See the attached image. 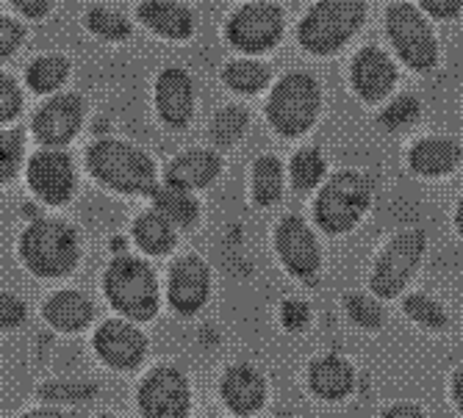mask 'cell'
<instances>
[{
    "mask_svg": "<svg viewBox=\"0 0 463 418\" xmlns=\"http://www.w3.org/2000/svg\"><path fill=\"white\" fill-rule=\"evenodd\" d=\"M87 166L103 186L122 194H153L156 163L150 155L128 142L100 139L87 150Z\"/></svg>",
    "mask_w": 463,
    "mask_h": 418,
    "instance_id": "cell-1",
    "label": "cell"
},
{
    "mask_svg": "<svg viewBox=\"0 0 463 418\" xmlns=\"http://www.w3.org/2000/svg\"><path fill=\"white\" fill-rule=\"evenodd\" d=\"M80 255L78 233L59 219H36L20 236V258L36 277L56 280L75 269Z\"/></svg>",
    "mask_w": 463,
    "mask_h": 418,
    "instance_id": "cell-2",
    "label": "cell"
},
{
    "mask_svg": "<svg viewBox=\"0 0 463 418\" xmlns=\"http://www.w3.org/2000/svg\"><path fill=\"white\" fill-rule=\"evenodd\" d=\"M103 291L109 305L128 321H150L158 313V280L142 258H114L106 269Z\"/></svg>",
    "mask_w": 463,
    "mask_h": 418,
    "instance_id": "cell-3",
    "label": "cell"
},
{
    "mask_svg": "<svg viewBox=\"0 0 463 418\" xmlns=\"http://www.w3.org/2000/svg\"><path fill=\"white\" fill-rule=\"evenodd\" d=\"M366 0H319L300 23V45L311 53H333L361 28Z\"/></svg>",
    "mask_w": 463,
    "mask_h": 418,
    "instance_id": "cell-4",
    "label": "cell"
},
{
    "mask_svg": "<svg viewBox=\"0 0 463 418\" xmlns=\"http://www.w3.org/2000/svg\"><path fill=\"white\" fill-rule=\"evenodd\" d=\"M319 103H322L319 83L306 72H291L280 78L278 87L272 89L267 116L280 136L291 139L311 128L319 114Z\"/></svg>",
    "mask_w": 463,
    "mask_h": 418,
    "instance_id": "cell-5",
    "label": "cell"
},
{
    "mask_svg": "<svg viewBox=\"0 0 463 418\" xmlns=\"http://www.w3.org/2000/svg\"><path fill=\"white\" fill-rule=\"evenodd\" d=\"M372 200V183L361 172H339L319 191L314 214L325 233H347L358 225Z\"/></svg>",
    "mask_w": 463,
    "mask_h": 418,
    "instance_id": "cell-6",
    "label": "cell"
},
{
    "mask_svg": "<svg viewBox=\"0 0 463 418\" xmlns=\"http://www.w3.org/2000/svg\"><path fill=\"white\" fill-rule=\"evenodd\" d=\"M428 238L422 230H405L400 236H394L383 255L377 258L374 272H372V291L383 300H394L400 291L408 285V280L413 277V272L422 264Z\"/></svg>",
    "mask_w": 463,
    "mask_h": 418,
    "instance_id": "cell-7",
    "label": "cell"
},
{
    "mask_svg": "<svg viewBox=\"0 0 463 418\" xmlns=\"http://www.w3.org/2000/svg\"><path fill=\"white\" fill-rule=\"evenodd\" d=\"M142 418H186L192 407V391L186 374L175 366L153 368L139 385Z\"/></svg>",
    "mask_w": 463,
    "mask_h": 418,
    "instance_id": "cell-8",
    "label": "cell"
},
{
    "mask_svg": "<svg viewBox=\"0 0 463 418\" xmlns=\"http://www.w3.org/2000/svg\"><path fill=\"white\" fill-rule=\"evenodd\" d=\"M389 25V36L394 42L397 53L402 56V61L419 72H428L436 64V39L430 25L425 23V17L419 14L411 4H397L389 9L386 17Z\"/></svg>",
    "mask_w": 463,
    "mask_h": 418,
    "instance_id": "cell-9",
    "label": "cell"
},
{
    "mask_svg": "<svg viewBox=\"0 0 463 418\" xmlns=\"http://www.w3.org/2000/svg\"><path fill=\"white\" fill-rule=\"evenodd\" d=\"M283 33V14L275 4H250L228 20L231 45L244 53L269 51Z\"/></svg>",
    "mask_w": 463,
    "mask_h": 418,
    "instance_id": "cell-10",
    "label": "cell"
},
{
    "mask_svg": "<svg viewBox=\"0 0 463 418\" xmlns=\"http://www.w3.org/2000/svg\"><path fill=\"white\" fill-rule=\"evenodd\" d=\"M28 186L31 191L48 205H64L70 202L72 191H75V170L67 153L61 150H39L31 161H28Z\"/></svg>",
    "mask_w": 463,
    "mask_h": 418,
    "instance_id": "cell-11",
    "label": "cell"
},
{
    "mask_svg": "<svg viewBox=\"0 0 463 418\" xmlns=\"http://www.w3.org/2000/svg\"><path fill=\"white\" fill-rule=\"evenodd\" d=\"M92 344H95L98 358L117 371L137 368L147 355V341L142 336V330L134 321H125V319L103 321L95 332Z\"/></svg>",
    "mask_w": 463,
    "mask_h": 418,
    "instance_id": "cell-12",
    "label": "cell"
},
{
    "mask_svg": "<svg viewBox=\"0 0 463 418\" xmlns=\"http://www.w3.org/2000/svg\"><path fill=\"white\" fill-rule=\"evenodd\" d=\"M275 246L283 266L300 280H311L319 272L322 255L311 228L300 217H283L275 233Z\"/></svg>",
    "mask_w": 463,
    "mask_h": 418,
    "instance_id": "cell-13",
    "label": "cell"
},
{
    "mask_svg": "<svg viewBox=\"0 0 463 418\" xmlns=\"http://www.w3.org/2000/svg\"><path fill=\"white\" fill-rule=\"evenodd\" d=\"M208 294H212V272L200 258L186 255L173 264L170 283H166V300H170V308L175 313L194 316L208 302Z\"/></svg>",
    "mask_w": 463,
    "mask_h": 418,
    "instance_id": "cell-14",
    "label": "cell"
},
{
    "mask_svg": "<svg viewBox=\"0 0 463 418\" xmlns=\"http://www.w3.org/2000/svg\"><path fill=\"white\" fill-rule=\"evenodd\" d=\"M83 122V103L78 95H59L51 98L33 114V136L45 147L67 144Z\"/></svg>",
    "mask_w": 463,
    "mask_h": 418,
    "instance_id": "cell-15",
    "label": "cell"
},
{
    "mask_svg": "<svg viewBox=\"0 0 463 418\" xmlns=\"http://www.w3.org/2000/svg\"><path fill=\"white\" fill-rule=\"evenodd\" d=\"M156 108L164 125L186 128L194 111V83L186 70L166 67L156 78Z\"/></svg>",
    "mask_w": 463,
    "mask_h": 418,
    "instance_id": "cell-16",
    "label": "cell"
},
{
    "mask_svg": "<svg viewBox=\"0 0 463 418\" xmlns=\"http://www.w3.org/2000/svg\"><path fill=\"white\" fill-rule=\"evenodd\" d=\"M220 396L233 415H252L267 402V380L259 368L236 363L222 374Z\"/></svg>",
    "mask_w": 463,
    "mask_h": 418,
    "instance_id": "cell-17",
    "label": "cell"
},
{
    "mask_svg": "<svg viewBox=\"0 0 463 418\" xmlns=\"http://www.w3.org/2000/svg\"><path fill=\"white\" fill-rule=\"evenodd\" d=\"M220 170H222V161L212 150H189V153H181L166 163L164 181L173 189L194 191V189L212 186L217 181Z\"/></svg>",
    "mask_w": 463,
    "mask_h": 418,
    "instance_id": "cell-18",
    "label": "cell"
},
{
    "mask_svg": "<svg viewBox=\"0 0 463 418\" xmlns=\"http://www.w3.org/2000/svg\"><path fill=\"white\" fill-rule=\"evenodd\" d=\"M394 80H397V70H394L392 59L383 51L364 48L355 56V61H353V87L364 100L374 103V100L386 98L392 92V87H394Z\"/></svg>",
    "mask_w": 463,
    "mask_h": 418,
    "instance_id": "cell-19",
    "label": "cell"
},
{
    "mask_svg": "<svg viewBox=\"0 0 463 418\" xmlns=\"http://www.w3.org/2000/svg\"><path fill=\"white\" fill-rule=\"evenodd\" d=\"M311 391L325 402H342L355 388V371L353 366L339 355H325L311 363L308 368Z\"/></svg>",
    "mask_w": 463,
    "mask_h": 418,
    "instance_id": "cell-20",
    "label": "cell"
},
{
    "mask_svg": "<svg viewBox=\"0 0 463 418\" xmlns=\"http://www.w3.org/2000/svg\"><path fill=\"white\" fill-rule=\"evenodd\" d=\"M139 20L164 39H186L194 31V14L178 0H145Z\"/></svg>",
    "mask_w": 463,
    "mask_h": 418,
    "instance_id": "cell-21",
    "label": "cell"
},
{
    "mask_svg": "<svg viewBox=\"0 0 463 418\" xmlns=\"http://www.w3.org/2000/svg\"><path fill=\"white\" fill-rule=\"evenodd\" d=\"M42 316L48 319L51 327L61 332H78L92 321L95 305L87 294H80V291H56V294L42 305Z\"/></svg>",
    "mask_w": 463,
    "mask_h": 418,
    "instance_id": "cell-22",
    "label": "cell"
},
{
    "mask_svg": "<svg viewBox=\"0 0 463 418\" xmlns=\"http://www.w3.org/2000/svg\"><path fill=\"white\" fill-rule=\"evenodd\" d=\"M411 170L419 175H447L460 161V147L452 139H422L411 147Z\"/></svg>",
    "mask_w": 463,
    "mask_h": 418,
    "instance_id": "cell-23",
    "label": "cell"
},
{
    "mask_svg": "<svg viewBox=\"0 0 463 418\" xmlns=\"http://www.w3.org/2000/svg\"><path fill=\"white\" fill-rule=\"evenodd\" d=\"M153 211L161 214L175 230H189L200 219V205L192 191L173 189V186H156L153 189Z\"/></svg>",
    "mask_w": 463,
    "mask_h": 418,
    "instance_id": "cell-24",
    "label": "cell"
},
{
    "mask_svg": "<svg viewBox=\"0 0 463 418\" xmlns=\"http://www.w3.org/2000/svg\"><path fill=\"white\" fill-rule=\"evenodd\" d=\"M134 238H137L142 253H147L153 258L170 255L173 249H175V244H178L175 228L166 222L161 214H156V211H147V214H142L134 222Z\"/></svg>",
    "mask_w": 463,
    "mask_h": 418,
    "instance_id": "cell-25",
    "label": "cell"
},
{
    "mask_svg": "<svg viewBox=\"0 0 463 418\" xmlns=\"http://www.w3.org/2000/svg\"><path fill=\"white\" fill-rule=\"evenodd\" d=\"M283 194V166L275 155H261L252 166V200L269 208Z\"/></svg>",
    "mask_w": 463,
    "mask_h": 418,
    "instance_id": "cell-26",
    "label": "cell"
},
{
    "mask_svg": "<svg viewBox=\"0 0 463 418\" xmlns=\"http://www.w3.org/2000/svg\"><path fill=\"white\" fill-rule=\"evenodd\" d=\"M70 75V61L64 56H39L28 64L25 80L36 95L56 92Z\"/></svg>",
    "mask_w": 463,
    "mask_h": 418,
    "instance_id": "cell-27",
    "label": "cell"
},
{
    "mask_svg": "<svg viewBox=\"0 0 463 418\" xmlns=\"http://www.w3.org/2000/svg\"><path fill=\"white\" fill-rule=\"evenodd\" d=\"M222 80L228 87L239 95H256L261 92L267 83H269V70L261 61H252V59H239L231 61L222 72Z\"/></svg>",
    "mask_w": 463,
    "mask_h": 418,
    "instance_id": "cell-28",
    "label": "cell"
},
{
    "mask_svg": "<svg viewBox=\"0 0 463 418\" xmlns=\"http://www.w3.org/2000/svg\"><path fill=\"white\" fill-rule=\"evenodd\" d=\"M325 175V158L317 147H303L298 155L291 158V183L294 189L308 191L314 189Z\"/></svg>",
    "mask_w": 463,
    "mask_h": 418,
    "instance_id": "cell-29",
    "label": "cell"
},
{
    "mask_svg": "<svg viewBox=\"0 0 463 418\" xmlns=\"http://www.w3.org/2000/svg\"><path fill=\"white\" fill-rule=\"evenodd\" d=\"M247 119H250L247 111L239 106H228V108L217 111V116L212 122V139L217 144H225V147L236 144L247 131Z\"/></svg>",
    "mask_w": 463,
    "mask_h": 418,
    "instance_id": "cell-30",
    "label": "cell"
},
{
    "mask_svg": "<svg viewBox=\"0 0 463 418\" xmlns=\"http://www.w3.org/2000/svg\"><path fill=\"white\" fill-rule=\"evenodd\" d=\"M405 313L411 321L430 327V330H441L447 327V311L428 294H411L405 300Z\"/></svg>",
    "mask_w": 463,
    "mask_h": 418,
    "instance_id": "cell-31",
    "label": "cell"
},
{
    "mask_svg": "<svg viewBox=\"0 0 463 418\" xmlns=\"http://www.w3.org/2000/svg\"><path fill=\"white\" fill-rule=\"evenodd\" d=\"M87 25H90L92 33H98V36H103V39H111V42L125 39V36L131 33V23L125 20L119 12L106 9V6H95V9L87 14Z\"/></svg>",
    "mask_w": 463,
    "mask_h": 418,
    "instance_id": "cell-32",
    "label": "cell"
},
{
    "mask_svg": "<svg viewBox=\"0 0 463 418\" xmlns=\"http://www.w3.org/2000/svg\"><path fill=\"white\" fill-rule=\"evenodd\" d=\"M419 111H422V106H419V100L413 95H400L394 98L383 114H381V125L389 131H397V128H408L411 122H416Z\"/></svg>",
    "mask_w": 463,
    "mask_h": 418,
    "instance_id": "cell-33",
    "label": "cell"
},
{
    "mask_svg": "<svg viewBox=\"0 0 463 418\" xmlns=\"http://www.w3.org/2000/svg\"><path fill=\"white\" fill-rule=\"evenodd\" d=\"M23 161V134L0 131V183H9Z\"/></svg>",
    "mask_w": 463,
    "mask_h": 418,
    "instance_id": "cell-34",
    "label": "cell"
},
{
    "mask_svg": "<svg viewBox=\"0 0 463 418\" xmlns=\"http://www.w3.org/2000/svg\"><path fill=\"white\" fill-rule=\"evenodd\" d=\"M347 316H350L355 324L369 327V330L381 327L383 319H386V313H383L381 305H377V300H372V297H366V294H350V297H347Z\"/></svg>",
    "mask_w": 463,
    "mask_h": 418,
    "instance_id": "cell-35",
    "label": "cell"
},
{
    "mask_svg": "<svg viewBox=\"0 0 463 418\" xmlns=\"http://www.w3.org/2000/svg\"><path fill=\"white\" fill-rule=\"evenodd\" d=\"M20 108H23L20 87L9 75H0V122L14 119L20 114Z\"/></svg>",
    "mask_w": 463,
    "mask_h": 418,
    "instance_id": "cell-36",
    "label": "cell"
},
{
    "mask_svg": "<svg viewBox=\"0 0 463 418\" xmlns=\"http://www.w3.org/2000/svg\"><path fill=\"white\" fill-rule=\"evenodd\" d=\"M25 302L14 294H0V327H20L25 321Z\"/></svg>",
    "mask_w": 463,
    "mask_h": 418,
    "instance_id": "cell-37",
    "label": "cell"
},
{
    "mask_svg": "<svg viewBox=\"0 0 463 418\" xmlns=\"http://www.w3.org/2000/svg\"><path fill=\"white\" fill-rule=\"evenodd\" d=\"M23 42V25L9 20V17H0V61L9 59Z\"/></svg>",
    "mask_w": 463,
    "mask_h": 418,
    "instance_id": "cell-38",
    "label": "cell"
},
{
    "mask_svg": "<svg viewBox=\"0 0 463 418\" xmlns=\"http://www.w3.org/2000/svg\"><path fill=\"white\" fill-rule=\"evenodd\" d=\"M280 319L286 330H303L311 319V308L303 300H288L280 305Z\"/></svg>",
    "mask_w": 463,
    "mask_h": 418,
    "instance_id": "cell-39",
    "label": "cell"
},
{
    "mask_svg": "<svg viewBox=\"0 0 463 418\" xmlns=\"http://www.w3.org/2000/svg\"><path fill=\"white\" fill-rule=\"evenodd\" d=\"M12 4H14V9L23 12L25 17L39 20V17H45V14L51 12V4H53V0H12Z\"/></svg>",
    "mask_w": 463,
    "mask_h": 418,
    "instance_id": "cell-40",
    "label": "cell"
},
{
    "mask_svg": "<svg viewBox=\"0 0 463 418\" xmlns=\"http://www.w3.org/2000/svg\"><path fill=\"white\" fill-rule=\"evenodd\" d=\"M422 6L430 12V14H436V17H455L458 12H460V6H463V0H422Z\"/></svg>",
    "mask_w": 463,
    "mask_h": 418,
    "instance_id": "cell-41",
    "label": "cell"
},
{
    "mask_svg": "<svg viewBox=\"0 0 463 418\" xmlns=\"http://www.w3.org/2000/svg\"><path fill=\"white\" fill-rule=\"evenodd\" d=\"M383 418H428V413L419 404H392Z\"/></svg>",
    "mask_w": 463,
    "mask_h": 418,
    "instance_id": "cell-42",
    "label": "cell"
},
{
    "mask_svg": "<svg viewBox=\"0 0 463 418\" xmlns=\"http://www.w3.org/2000/svg\"><path fill=\"white\" fill-rule=\"evenodd\" d=\"M17 418H75L72 413L67 410H59V407H39V410H31V413H23Z\"/></svg>",
    "mask_w": 463,
    "mask_h": 418,
    "instance_id": "cell-43",
    "label": "cell"
},
{
    "mask_svg": "<svg viewBox=\"0 0 463 418\" xmlns=\"http://www.w3.org/2000/svg\"><path fill=\"white\" fill-rule=\"evenodd\" d=\"M452 396H455V404H458V410L463 413V368L455 374V380H452Z\"/></svg>",
    "mask_w": 463,
    "mask_h": 418,
    "instance_id": "cell-44",
    "label": "cell"
},
{
    "mask_svg": "<svg viewBox=\"0 0 463 418\" xmlns=\"http://www.w3.org/2000/svg\"><path fill=\"white\" fill-rule=\"evenodd\" d=\"M455 225H458V230H460V236H463V200L458 202V214H455Z\"/></svg>",
    "mask_w": 463,
    "mask_h": 418,
    "instance_id": "cell-45",
    "label": "cell"
},
{
    "mask_svg": "<svg viewBox=\"0 0 463 418\" xmlns=\"http://www.w3.org/2000/svg\"><path fill=\"white\" fill-rule=\"evenodd\" d=\"M100 418H119V415H100Z\"/></svg>",
    "mask_w": 463,
    "mask_h": 418,
    "instance_id": "cell-46",
    "label": "cell"
}]
</instances>
